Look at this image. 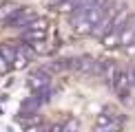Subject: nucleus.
<instances>
[{"instance_id":"1","label":"nucleus","mask_w":135,"mask_h":132,"mask_svg":"<svg viewBox=\"0 0 135 132\" xmlns=\"http://www.w3.org/2000/svg\"><path fill=\"white\" fill-rule=\"evenodd\" d=\"M33 18H36V15L29 13V11H25V9H11L9 13L2 18V24L11 26V29H25Z\"/></svg>"},{"instance_id":"2","label":"nucleus","mask_w":135,"mask_h":132,"mask_svg":"<svg viewBox=\"0 0 135 132\" xmlns=\"http://www.w3.org/2000/svg\"><path fill=\"white\" fill-rule=\"evenodd\" d=\"M40 110V101H38V97H29L25 103H22V114H27V117H31L33 112H38Z\"/></svg>"},{"instance_id":"3","label":"nucleus","mask_w":135,"mask_h":132,"mask_svg":"<svg viewBox=\"0 0 135 132\" xmlns=\"http://www.w3.org/2000/svg\"><path fill=\"white\" fill-rule=\"evenodd\" d=\"M0 53H2V57L7 59L9 64H13L16 53H18V46H13V44H2V46H0Z\"/></svg>"},{"instance_id":"4","label":"nucleus","mask_w":135,"mask_h":132,"mask_svg":"<svg viewBox=\"0 0 135 132\" xmlns=\"http://www.w3.org/2000/svg\"><path fill=\"white\" fill-rule=\"evenodd\" d=\"M9 68H11V64L2 57V53H0V73H4V70H9Z\"/></svg>"}]
</instances>
